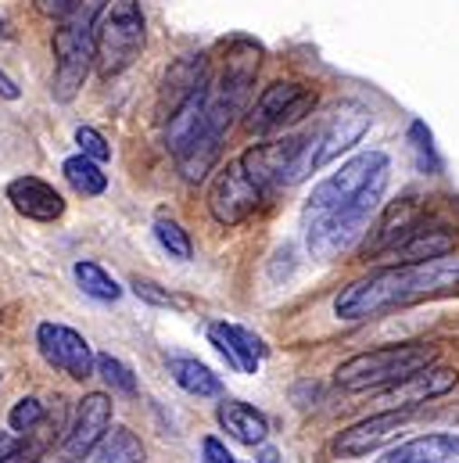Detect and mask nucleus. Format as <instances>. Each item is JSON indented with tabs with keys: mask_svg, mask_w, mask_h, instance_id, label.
<instances>
[{
	"mask_svg": "<svg viewBox=\"0 0 459 463\" xmlns=\"http://www.w3.org/2000/svg\"><path fill=\"white\" fill-rule=\"evenodd\" d=\"M459 295V255L424 259V262H395L370 269L366 277L351 280L338 291L334 313L344 324L377 320L395 309H409L427 298H449Z\"/></svg>",
	"mask_w": 459,
	"mask_h": 463,
	"instance_id": "f257e3e1",
	"label": "nucleus"
},
{
	"mask_svg": "<svg viewBox=\"0 0 459 463\" xmlns=\"http://www.w3.org/2000/svg\"><path fill=\"white\" fill-rule=\"evenodd\" d=\"M98 11H101V0L80 4L54 29V87L51 90L61 105H69L90 76L94 40H98Z\"/></svg>",
	"mask_w": 459,
	"mask_h": 463,
	"instance_id": "f03ea898",
	"label": "nucleus"
},
{
	"mask_svg": "<svg viewBox=\"0 0 459 463\" xmlns=\"http://www.w3.org/2000/svg\"><path fill=\"white\" fill-rule=\"evenodd\" d=\"M388 173H391V165L380 169L342 209H331V213H320V216H305V244H309L313 259L342 255L344 248L366 231L370 216L380 209V198H384V187H388Z\"/></svg>",
	"mask_w": 459,
	"mask_h": 463,
	"instance_id": "7ed1b4c3",
	"label": "nucleus"
},
{
	"mask_svg": "<svg viewBox=\"0 0 459 463\" xmlns=\"http://www.w3.org/2000/svg\"><path fill=\"white\" fill-rule=\"evenodd\" d=\"M435 359H438V345H427V342L384 345L344 359L342 366L334 370V381L342 384L344 392H373V388H388V384L431 366Z\"/></svg>",
	"mask_w": 459,
	"mask_h": 463,
	"instance_id": "20e7f679",
	"label": "nucleus"
},
{
	"mask_svg": "<svg viewBox=\"0 0 459 463\" xmlns=\"http://www.w3.org/2000/svg\"><path fill=\"white\" fill-rule=\"evenodd\" d=\"M320 158V133L313 137H284V140H269V144H255L248 147L237 162L244 165V173L251 176V184L269 194L280 187H291L298 180H305Z\"/></svg>",
	"mask_w": 459,
	"mask_h": 463,
	"instance_id": "39448f33",
	"label": "nucleus"
},
{
	"mask_svg": "<svg viewBox=\"0 0 459 463\" xmlns=\"http://www.w3.org/2000/svg\"><path fill=\"white\" fill-rule=\"evenodd\" d=\"M144 36H147V22H144L140 0H112V7L105 11V22L98 25V40H94L98 76L112 80L118 72H126L140 58Z\"/></svg>",
	"mask_w": 459,
	"mask_h": 463,
	"instance_id": "423d86ee",
	"label": "nucleus"
},
{
	"mask_svg": "<svg viewBox=\"0 0 459 463\" xmlns=\"http://www.w3.org/2000/svg\"><path fill=\"white\" fill-rule=\"evenodd\" d=\"M388 155L384 151H362L355 158H348L338 173H331L327 180H320L305 202V216H320V213H331V209H342L348 205L380 169H388Z\"/></svg>",
	"mask_w": 459,
	"mask_h": 463,
	"instance_id": "0eeeda50",
	"label": "nucleus"
},
{
	"mask_svg": "<svg viewBox=\"0 0 459 463\" xmlns=\"http://www.w3.org/2000/svg\"><path fill=\"white\" fill-rule=\"evenodd\" d=\"M313 109H316V94L309 87L280 80L258 94V101L248 116V129L251 133H273V129H284V126L305 118Z\"/></svg>",
	"mask_w": 459,
	"mask_h": 463,
	"instance_id": "6e6552de",
	"label": "nucleus"
},
{
	"mask_svg": "<svg viewBox=\"0 0 459 463\" xmlns=\"http://www.w3.org/2000/svg\"><path fill=\"white\" fill-rule=\"evenodd\" d=\"M262 191L251 184V176L244 173L240 162H227V169L216 176L212 191H209V209L223 227H240L244 220L255 216V209L262 205Z\"/></svg>",
	"mask_w": 459,
	"mask_h": 463,
	"instance_id": "1a4fd4ad",
	"label": "nucleus"
},
{
	"mask_svg": "<svg viewBox=\"0 0 459 463\" xmlns=\"http://www.w3.org/2000/svg\"><path fill=\"white\" fill-rule=\"evenodd\" d=\"M36 348L54 370L69 373L72 381H87L94 373V348H90V342L80 331L65 327V324H40L36 327Z\"/></svg>",
	"mask_w": 459,
	"mask_h": 463,
	"instance_id": "9d476101",
	"label": "nucleus"
},
{
	"mask_svg": "<svg viewBox=\"0 0 459 463\" xmlns=\"http://www.w3.org/2000/svg\"><path fill=\"white\" fill-rule=\"evenodd\" d=\"M456 384H459L456 366L431 363V366H424V370H417V373L388 384L380 392V402H384V410H417V406H424V402H431L438 395H449Z\"/></svg>",
	"mask_w": 459,
	"mask_h": 463,
	"instance_id": "9b49d317",
	"label": "nucleus"
},
{
	"mask_svg": "<svg viewBox=\"0 0 459 463\" xmlns=\"http://www.w3.org/2000/svg\"><path fill=\"white\" fill-rule=\"evenodd\" d=\"M409 413L413 410H380V413H373V417L344 428L342 435H338V442H334V449L342 457H348V460L370 457V453H377L384 442H391L409 424Z\"/></svg>",
	"mask_w": 459,
	"mask_h": 463,
	"instance_id": "f8f14e48",
	"label": "nucleus"
},
{
	"mask_svg": "<svg viewBox=\"0 0 459 463\" xmlns=\"http://www.w3.org/2000/svg\"><path fill=\"white\" fill-rule=\"evenodd\" d=\"M108 428H112V399L105 392L83 395L80 410H76V420L65 435V453L72 460H87L98 449V442L108 435Z\"/></svg>",
	"mask_w": 459,
	"mask_h": 463,
	"instance_id": "ddd939ff",
	"label": "nucleus"
},
{
	"mask_svg": "<svg viewBox=\"0 0 459 463\" xmlns=\"http://www.w3.org/2000/svg\"><path fill=\"white\" fill-rule=\"evenodd\" d=\"M258 65H262V47L251 43V40H233L227 47V65H223V76L220 83L212 87L223 101H230L237 112H244L248 98H251V87H255V76H258Z\"/></svg>",
	"mask_w": 459,
	"mask_h": 463,
	"instance_id": "4468645a",
	"label": "nucleus"
},
{
	"mask_svg": "<svg viewBox=\"0 0 459 463\" xmlns=\"http://www.w3.org/2000/svg\"><path fill=\"white\" fill-rule=\"evenodd\" d=\"M7 202L14 205V213H22L25 220L36 223H54L65 216V198L40 176H18L7 184Z\"/></svg>",
	"mask_w": 459,
	"mask_h": 463,
	"instance_id": "2eb2a0df",
	"label": "nucleus"
},
{
	"mask_svg": "<svg viewBox=\"0 0 459 463\" xmlns=\"http://www.w3.org/2000/svg\"><path fill=\"white\" fill-rule=\"evenodd\" d=\"M388 251H391L395 262L442 259V255H453L456 251V233L449 231V227H424V223H417L406 237H398Z\"/></svg>",
	"mask_w": 459,
	"mask_h": 463,
	"instance_id": "dca6fc26",
	"label": "nucleus"
},
{
	"mask_svg": "<svg viewBox=\"0 0 459 463\" xmlns=\"http://www.w3.org/2000/svg\"><path fill=\"white\" fill-rule=\"evenodd\" d=\"M459 460V435L453 431H431L420 439H409L395 449H388L377 463H456Z\"/></svg>",
	"mask_w": 459,
	"mask_h": 463,
	"instance_id": "f3484780",
	"label": "nucleus"
},
{
	"mask_svg": "<svg viewBox=\"0 0 459 463\" xmlns=\"http://www.w3.org/2000/svg\"><path fill=\"white\" fill-rule=\"evenodd\" d=\"M366 129H370V116H366L362 109L348 105L342 112H334V118L320 129V158H316V165H327V162H334L342 151L355 147Z\"/></svg>",
	"mask_w": 459,
	"mask_h": 463,
	"instance_id": "a211bd4d",
	"label": "nucleus"
},
{
	"mask_svg": "<svg viewBox=\"0 0 459 463\" xmlns=\"http://www.w3.org/2000/svg\"><path fill=\"white\" fill-rule=\"evenodd\" d=\"M209 342L220 348L230 366H237L240 373H255L262 363V352H266L258 335H251L248 327H237V324H212Z\"/></svg>",
	"mask_w": 459,
	"mask_h": 463,
	"instance_id": "6ab92c4d",
	"label": "nucleus"
},
{
	"mask_svg": "<svg viewBox=\"0 0 459 463\" xmlns=\"http://www.w3.org/2000/svg\"><path fill=\"white\" fill-rule=\"evenodd\" d=\"M216 417H220V424H223V431H227L230 439H237V442H244V446H262L266 435H269L266 417H262L255 406H248V402L223 399Z\"/></svg>",
	"mask_w": 459,
	"mask_h": 463,
	"instance_id": "aec40b11",
	"label": "nucleus"
},
{
	"mask_svg": "<svg viewBox=\"0 0 459 463\" xmlns=\"http://www.w3.org/2000/svg\"><path fill=\"white\" fill-rule=\"evenodd\" d=\"M169 373H173V381H176L183 392H191V395H220V392H223V381H220L205 363H198V359H191V355H169Z\"/></svg>",
	"mask_w": 459,
	"mask_h": 463,
	"instance_id": "412c9836",
	"label": "nucleus"
},
{
	"mask_svg": "<svg viewBox=\"0 0 459 463\" xmlns=\"http://www.w3.org/2000/svg\"><path fill=\"white\" fill-rule=\"evenodd\" d=\"M417 220H420V205H417V198H402V202H395V205L388 209V216L380 220L370 251H388L398 237H406V233L417 227Z\"/></svg>",
	"mask_w": 459,
	"mask_h": 463,
	"instance_id": "4be33fe9",
	"label": "nucleus"
},
{
	"mask_svg": "<svg viewBox=\"0 0 459 463\" xmlns=\"http://www.w3.org/2000/svg\"><path fill=\"white\" fill-rule=\"evenodd\" d=\"M61 173H65V180H69L80 194H87V198H98V194L108 191V173L101 169V162H94V158H87V155L65 158Z\"/></svg>",
	"mask_w": 459,
	"mask_h": 463,
	"instance_id": "5701e85b",
	"label": "nucleus"
},
{
	"mask_svg": "<svg viewBox=\"0 0 459 463\" xmlns=\"http://www.w3.org/2000/svg\"><path fill=\"white\" fill-rule=\"evenodd\" d=\"M72 273H76L80 291H83L87 298H94V302H115V298L122 295V288H118V280H115L112 273H108L105 266L90 262V259H80V262L72 266Z\"/></svg>",
	"mask_w": 459,
	"mask_h": 463,
	"instance_id": "b1692460",
	"label": "nucleus"
},
{
	"mask_svg": "<svg viewBox=\"0 0 459 463\" xmlns=\"http://www.w3.org/2000/svg\"><path fill=\"white\" fill-rule=\"evenodd\" d=\"M98 463H144V446L133 431L115 428L98 442Z\"/></svg>",
	"mask_w": 459,
	"mask_h": 463,
	"instance_id": "393cba45",
	"label": "nucleus"
},
{
	"mask_svg": "<svg viewBox=\"0 0 459 463\" xmlns=\"http://www.w3.org/2000/svg\"><path fill=\"white\" fill-rule=\"evenodd\" d=\"M155 241L169 251V259L187 262V259L194 255V244H191L187 231H183L176 220H169V216H158V220H155Z\"/></svg>",
	"mask_w": 459,
	"mask_h": 463,
	"instance_id": "a878e982",
	"label": "nucleus"
},
{
	"mask_svg": "<svg viewBox=\"0 0 459 463\" xmlns=\"http://www.w3.org/2000/svg\"><path fill=\"white\" fill-rule=\"evenodd\" d=\"M43 417H47L43 402L29 395V399H18V402H14V410L7 413V424H11L14 435H33V431L43 424Z\"/></svg>",
	"mask_w": 459,
	"mask_h": 463,
	"instance_id": "bb28decb",
	"label": "nucleus"
},
{
	"mask_svg": "<svg viewBox=\"0 0 459 463\" xmlns=\"http://www.w3.org/2000/svg\"><path fill=\"white\" fill-rule=\"evenodd\" d=\"M94 363H98L101 377L112 384L115 392H122V395H136V377H133V370H129L122 359H115V355H98Z\"/></svg>",
	"mask_w": 459,
	"mask_h": 463,
	"instance_id": "cd10ccee",
	"label": "nucleus"
},
{
	"mask_svg": "<svg viewBox=\"0 0 459 463\" xmlns=\"http://www.w3.org/2000/svg\"><path fill=\"white\" fill-rule=\"evenodd\" d=\"M76 144H80V155H87V158H94V162H108V158H112L108 140H105L94 126H80V129H76Z\"/></svg>",
	"mask_w": 459,
	"mask_h": 463,
	"instance_id": "c85d7f7f",
	"label": "nucleus"
},
{
	"mask_svg": "<svg viewBox=\"0 0 459 463\" xmlns=\"http://www.w3.org/2000/svg\"><path fill=\"white\" fill-rule=\"evenodd\" d=\"M409 137H413V147H417V155H420V165L435 173L442 162H438V155H435V140H431V129H427V126L417 118V122L409 126Z\"/></svg>",
	"mask_w": 459,
	"mask_h": 463,
	"instance_id": "c756f323",
	"label": "nucleus"
},
{
	"mask_svg": "<svg viewBox=\"0 0 459 463\" xmlns=\"http://www.w3.org/2000/svg\"><path fill=\"white\" fill-rule=\"evenodd\" d=\"M133 291H136L144 302H151V306H173V295H169V291H158V284H155V280L133 277Z\"/></svg>",
	"mask_w": 459,
	"mask_h": 463,
	"instance_id": "7c9ffc66",
	"label": "nucleus"
},
{
	"mask_svg": "<svg viewBox=\"0 0 459 463\" xmlns=\"http://www.w3.org/2000/svg\"><path fill=\"white\" fill-rule=\"evenodd\" d=\"M36 4V11L43 14V18H65V14H72L83 0H33Z\"/></svg>",
	"mask_w": 459,
	"mask_h": 463,
	"instance_id": "2f4dec72",
	"label": "nucleus"
},
{
	"mask_svg": "<svg viewBox=\"0 0 459 463\" xmlns=\"http://www.w3.org/2000/svg\"><path fill=\"white\" fill-rule=\"evenodd\" d=\"M201 460L205 463H237L233 460V453H230L220 439H205V442H201Z\"/></svg>",
	"mask_w": 459,
	"mask_h": 463,
	"instance_id": "473e14b6",
	"label": "nucleus"
},
{
	"mask_svg": "<svg viewBox=\"0 0 459 463\" xmlns=\"http://www.w3.org/2000/svg\"><path fill=\"white\" fill-rule=\"evenodd\" d=\"M18 94H22V90L14 87V80H11V76L0 69V98H4V101H18Z\"/></svg>",
	"mask_w": 459,
	"mask_h": 463,
	"instance_id": "72a5a7b5",
	"label": "nucleus"
},
{
	"mask_svg": "<svg viewBox=\"0 0 459 463\" xmlns=\"http://www.w3.org/2000/svg\"><path fill=\"white\" fill-rule=\"evenodd\" d=\"M14 449H22V446H18V435H7V431H0V460H4V457H11Z\"/></svg>",
	"mask_w": 459,
	"mask_h": 463,
	"instance_id": "f704fd0d",
	"label": "nucleus"
},
{
	"mask_svg": "<svg viewBox=\"0 0 459 463\" xmlns=\"http://www.w3.org/2000/svg\"><path fill=\"white\" fill-rule=\"evenodd\" d=\"M33 457H36V449H14L11 457H4L0 463H29Z\"/></svg>",
	"mask_w": 459,
	"mask_h": 463,
	"instance_id": "c9c22d12",
	"label": "nucleus"
},
{
	"mask_svg": "<svg viewBox=\"0 0 459 463\" xmlns=\"http://www.w3.org/2000/svg\"><path fill=\"white\" fill-rule=\"evenodd\" d=\"M255 463H280V453L266 446V449H258V460H255Z\"/></svg>",
	"mask_w": 459,
	"mask_h": 463,
	"instance_id": "e433bc0d",
	"label": "nucleus"
},
{
	"mask_svg": "<svg viewBox=\"0 0 459 463\" xmlns=\"http://www.w3.org/2000/svg\"><path fill=\"white\" fill-rule=\"evenodd\" d=\"M0 36H4V40H11V29H7V22H4V14H0Z\"/></svg>",
	"mask_w": 459,
	"mask_h": 463,
	"instance_id": "4c0bfd02",
	"label": "nucleus"
}]
</instances>
